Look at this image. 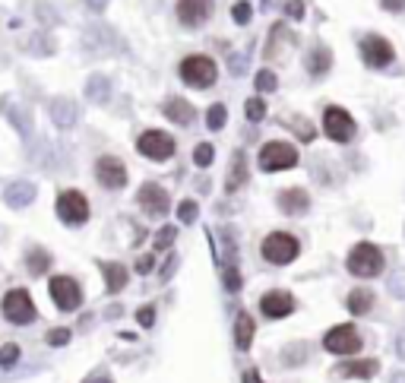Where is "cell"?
<instances>
[{
  "label": "cell",
  "mask_w": 405,
  "mask_h": 383,
  "mask_svg": "<svg viewBox=\"0 0 405 383\" xmlns=\"http://www.w3.org/2000/svg\"><path fill=\"white\" fill-rule=\"evenodd\" d=\"M260 254H263V260L272 266H288L294 256L301 254V244H298V238L288 232H272L263 238Z\"/></svg>",
  "instance_id": "7a4b0ae2"
},
{
  "label": "cell",
  "mask_w": 405,
  "mask_h": 383,
  "mask_svg": "<svg viewBox=\"0 0 405 383\" xmlns=\"http://www.w3.org/2000/svg\"><path fill=\"white\" fill-rule=\"evenodd\" d=\"M244 70H247V54H234V57H232V73L241 76Z\"/></svg>",
  "instance_id": "7bdbcfd3"
},
{
  "label": "cell",
  "mask_w": 405,
  "mask_h": 383,
  "mask_svg": "<svg viewBox=\"0 0 405 383\" xmlns=\"http://www.w3.org/2000/svg\"><path fill=\"white\" fill-rule=\"evenodd\" d=\"M136 203L143 206L146 216H165L168 206H171V200H168L165 187H158V184H143L140 187V194H136Z\"/></svg>",
  "instance_id": "7c38bea8"
},
{
  "label": "cell",
  "mask_w": 405,
  "mask_h": 383,
  "mask_svg": "<svg viewBox=\"0 0 405 383\" xmlns=\"http://www.w3.org/2000/svg\"><path fill=\"white\" fill-rule=\"evenodd\" d=\"M393 352H396L399 358L405 361V330H399V333H396V339H393Z\"/></svg>",
  "instance_id": "ee69618b"
},
{
  "label": "cell",
  "mask_w": 405,
  "mask_h": 383,
  "mask_svg": "<svg viewBox=\"0 0 405 383\" xmlns=\"http://www.w3.org/2000/svg\"><path fill=\"white\" fill-rule=\"evenodd\" d=\"M86 48L89 51H120L124 48V41L117 38V32L108 29V26H89L83 35Z\"/></svg>",
  "instance_id": "5bb4252c"
},
{
  "label": "cell",
  "mask_w": 405,
  "mask_h": 383,
  "mask_svg": "<svg viewBox=\"0 0 405 383\" xmlns=\"http://www.w3.org/2000/svg\"><path fill=\"white\" fill-rule=\"evenodd\" d=\"M348 272L358 279H374L383 272V250L377 247V244H368V241H361V244H355L352 254H348L346 260Z\"/></svg>",
  "instance_id": "6da1fadb"
},
{
  "label": "cell",
  "mask_w": 405,
  "mask_h": 383,
  "mask_svg": "<svg viewBox=\"0 0 405 383\" xmlns=\"http://www.w3.org/2000/svg\"><path fill=\"white\" fill-rule=\"evenodd\" d=\"M35 7H38V19H41V23H51V26H57L60 23V16H57V10L51 7V3H48V0H35Z\"/></svg>",
  "instance_id": "836d02e7"
},
{
  "label": "cell",
  "mask_w": 405,
  "mask_h": 383,
  "mask_svg": "<svg viewBox=\"0 0 405 383\" xmlns=\"http://www.w3.org/2000/svg\"><path fill=\"white\" fill-rule=\"evenodd\" d=\"M298 165V149L292 143H266L260 149V168L263 171H285V168H294Z\"/></svg>",
  "instance_id": "8992f818"
},
{
  "label": "cell",
  "mask_w": 405,
  "mask_h": 383,
  "mask_svg": "<svg viewBox=\"0 0 405 383\" xmlns=\"http://www.w3.org/2000/svg\"><path fill=\"white\" fill-rule=\"evenodd\" d=\"M330 60H332V54L326 51V48H314V51L308 54V70L314 76H323L326 70H330Z\"/></svg>",
  "instance_id": "83f0119b"
},
{
  "label": "cell",
  "mask_w": 405,
  "mask_h": 383,
  "mask_svg": "<svg viewBox=\"0 0 405 383\" xmlns=\"http://www.w3.org/2000/svg\"><path fill=\"white\" fill-rule=\"evenodd\" d=\"M244 114H247V120H263L266 118V102L263 98H247V105H244Z\"/></svg>",
  "instance_id": "1f68e13d"
},
{
  "label": "cell",
  "mask_w": 405,
  "mask_h": 383,
  "mask_svg": "<svg viewBox=\"0 0 405 383\" xmlns=\"http://www.w3.org/2000/svg\"><path fill=\"white\" fill-rule=\"evenodd\" d=\"M95 174H98V180H102V187H108V190H120L124 184H127V168L120 165L114 156L98 158V162H95Z\"/></svg>",
  "instance_id": "4fadbf2b"
},
{
  "label": "cell",
  "mask_w": 405,
  "mask_h": 383,
  "mask_svg": "<svg viewBox=\"0 0 405 383\" xmlns=\"http://www.w3.org/2000/svg\"><path fill=\"white\" fill-rule=\"evenodd\" d=\"M361 57H364L368 67H386V64L396 60V51H393V45L383 35H364V41H361Z\"/></svg>",
  "instance_id": "8fae6325"
},
{
  "label": "cell",
  "mask_w": 405,
  "mask_h": 383,
  "mask_svg": "<svg viewBox=\"0 0 405 383\" xmlns=\"http://www.w3.org/2000/svg\"><path fill=\"white\" fill-rule=\"evenodd\" d=\"M254 317L244 314L241 310L238 320H234V342H238V348H250V342H254Z\"/></svg>",
  "instance_id": "d4e9b609"
},
{
  "label": "cell",
  "mask_w": 405,
  "mask_h": 383,
  "mask_svg": "<svg viewBox=\"0 0 405 383\" xmlns=\"http://www.w3.org/2000/svg\"><path fill=\"white\" fill-rule=\"evenodd\" d=\"M178 218L184 222V225H190V222H194V218H196V203H194V200H184V203L178 206Z\"/></svg>",
  "instance_id": "f35d334b"
},
{
  "label": "cell",
  "mask_w": 405,
  "mask_h": 383,
  "mask_svg": "<svg viewBox=\"0 0 405 383\" xmlns=\"http://www.w3.org/2000/svg\"><path fill=\"white\" fill-rule=\"evenodd\" d=\"M377 371H380V361L361 358V361H346V364H339L336 374L339 377H348V380H370Z\"/></svg>",
  "instance_id": "ffe728a7"
},
{
  "label": "cell",
  "mask_w": 405,
  "mask_h": 383,
  "mask_svg": "<svg viewBox=\"0 0 405 383\" xmlns=\"http://www.w3.org/2000/svg\"><path fill=\"white\" fill-rule=\"evenodd\" d=\"M89 383H111V380H108V377H102V380H89Z\"/></svg>",
  "instance_id": "f5cc1de1"
},
{
  "label": "cell",
  "mask_w": 405,
  "mask_h": 383,
  "mask_svg": "<svg viewBox=\"0 0 405 383\" xmlns=\"http://www.w3.org/2000/svg\"><path fill=\"white\" fill-rule=\"evenodd\" d=\"M0 111H3V118H7L23 136L32 133V111H29V108H23V105H16L13 95H3V98H0Z\"/></svg>",
  "instance_id": "e0dca14e"
},
{
  "label": "cell",
  "mask_w": 405,
  "mask_h": 383,
  "mask_svg": "<svg viewBox=\"0 0 405 383\" xmlns=\"http://www.w3.org/2000/svg\"><path fill=\"white\" fill-rule=\"evenodd\" d=\"M86 7H89L92 13H102V10L108 7V0H86Z\"/></svg>",
  "instance_id": "c3c4849f"
},
{
  "label": "cell",
  "mask_w": 405,
  "mask_h": 383,
  "mask_svg": "<svg viewBox=\"0 0 405 383\" xmlns=\"http://www.w3.org/2000/svg\"><path fill=\"white\" fill-rule=\"evenodd\" d=\"M26 263H29L32 276H41V272L48 270V263H51V254H45V250H32V254L26 256Z\"/></svg>",
  "instance_id": "f1b7e54d"
},
{
  "label": "cell",
  "mask_w": 405,
  "mask_h": 383,
  "mask_svg": "<svg viewBox=\"0 0 405 383\" xmlns=\"http://www.w3.org/2000/svg\"><path fill=\"white\" fill-rule=\"evenodd\" d=\"M225 286H228V292H238V288H241V276H238V270H234V266H228V270H225Z\"/></svg>",
  "instance_id": "b9f144b4"
},
{
  "label": "cell",
  "mask_w": 405,
  "mask_h": 383,
  "mask_svg": "<svg viewBox=\"0 0 405 383\" xmlns=\"http://www.w3.org/2000/svg\"><path fill=\"white\" fill-rule=\"evenodd\" d=\"M279 209L285 216H304L310 209V194L304 187H288L279 194Z\"/></svg>",
  "instance_id": "d6986e66"
},
{
  "label": "cell",
  "mask_w": 405,
  "mask_h": 383,
  "mask_svg": "<svg viewBox=\"0 0 405 383\" xmlns=\"http://www.w3.org/2000/svg\"><path fill=\"white\" fill-rule=\"evenodd\" d=\"M3 200H7V206H13V209H23V206H29L32 200H35V184H32V180H13V184L3 190Z\"/></svg>",
  "instance_id": "44dd1931"
},
{
  "label": "cell",
  "mask_w": 405,
  "mask_h": 383,
  "mask_svg": "<svg viewBox=\"0 0 405 383\" xmlns=\"http://www.w3.org/2000/svg\"><path fill=\"white\" fill-rule=\"evenodd\" d=\"M16 361H19V346L7 342V346L0 348V364H3V368H10V364H16Z\"/></svg>",
  "instance_id": "8d00e7d4"
},
{
  "label": "cell",
  "mask_w": 405,
  "mask_h": 383,
  "mask_svg": "<svg viewBox=\"0 0 405 383\" xmlns=\"http://www.w3.org/2000/svg\"><path fill=\"white\" fill-rule=\"evenodd\" d=\"M86 98L89 102H95V105H102V102H108L111 98V80L102 73L89 76V83H86Z\"/></svg>",
  "instance_id": "cb8c5ba5"
},
{
  "label": "cell",
  "mask_w": 405,
  "mask_h": 383,
  "mask_svg": "<svg viewBox=\"0 0 405 383\" xmlns=\"http://www.w3.org/2000/svg\"><path fill=\"white\" fill-rule=\"evenodd\" d=\"M136 149L143 152L152 162H165L174 156V136H168L165 130H146L140 140H136Z\"/></svg>",
  "instance_id": "52a82bcc"
},
{
  "label": "cell",
  "mask_w": 405,
  "mask_h": 383,
  "mask_svg": "<svg viewBox=\"0 0 405 383\" xmlns=\"http://www.w3.org/2000/svg\"><path fill=\"white\" fill-rule=\"evenodd\" d=\"M323 130H326V136L336 140V143H352L358 127H355V118L346 111V108L330 105L326 111H323Z\"/></svg>",
  "instance_id": "5b68a950"
},
{
  "label": "cell",
  "mask_w": 405,
  "mask_h": 383,
  "mask_svg": "<svg viewBox=\"0 0 405 383\" xmlns=\"http://www.w3.org/2000/svg\"><path fill=\"white\" fill-rule=\"evenodd\" d=\"M260 310L266 317H270V320H282V317H288L294 310V298L288 292H266L260 298Z\"/></svg>",
  "instance_id": "2e32d148"
},
{
  "label": "cell",
  "mask_w": 405,
  "mask_h": 383,
  "mask_svg": "<svg viewBox=\"0 0 405 383\" xmlns=\"http://www.w3.org/2000/svg\"><path fill=\"white\" fill-rule=\"evenodd\" d=\"M48 114H51V120L57 124L60 130H70L76 120H79V105H76L73 98H67V95H57V98L48 102Z\"/></svg>",
  "instance_id": "9a60e30c"
},
{
  "label": "cell",
  "mask_w": 405,
  "mask_h": 383,
  "mask_svg": "<svg viewBox=\"0 0 405 383\" xmlns=\"http://www.w3.org/2000/svg\"><path fill=\"white\" fill-rule=\"evenodd\" d=\"M51 298L60 310H76L83 304V292H79V282L70 276H54L51 279Z\"/></svg>",
  "instance_id": "30bf717a"
},
{
  "label": "cell",
  "mask_w": 405,
  "mask_h": 383,
  "mask_svg": "<svg viewBox=\"0 0 405 383\" xmlns=\"http://www.w3.org/2000/svg\"><path fill=\"white\" fill-rule=\"evenodd\" d=\"M386 292H390L393 298L405 301V270H393V276L386 279Z\"/></svg>",
  "instance_id": "f546056e"
},
{
  "label": "cell",
  "mask_w": 405,
  "mask_h": 383,
  "mask_svg": "<svg viewBox=\"0 0 405 383\" xmlns=\"http://www.w3.org/2000/svg\"><path fill=\"white\" fill-rule=\"evenodd\" d=\"M244 383H260V374H256V371H247V374H244Z\"/></svg>",
  "instance_id": "f907efd6"
},
{
  "label": "cell",
  "mask_w": 405,
  "mask_h": 383,
  "mask_svg": "<svg viewBox=\"0 0 405 383\" xmlns=\"http://www.w3.org/2000/svg\"><path fill=\"white\" fill-rule=\"evenodd\" d=\"M102 272H105V279H108V292H120V288L127 286V266L102 263Z\"/></svg>",
  "instance_id": "484cf974"
},
{
  "label": "cell",
  "mask_w": 405,
  "mask_h": 383,
  "mask_svg": "<svg viewBox=\"0 0 405 383\" xmlns=\"http://www.w3.org/2000/svg\"><path fill=\"white\" fill-rule=\"evenodd\" d=\"M165 118L174 120V124H180V127H187V124H194L196 111L190 102H184V98H168L165 102Z\"/></svg>",
  "instance_id": "7402d4cb"
},
{
  "label": "cell",
  "mask_w": 405,
  "mask_h": 383,
  "mask_svg": "<svg viewBox=\"0 0 405 383\" xmlns=\"http://www.w3.org/2000/svg\"><path fill=\"white\" fill-rule=\"evenodd\" d=\"M3 314H7L10 324H32L35 320V304H32L29 292L26 288H13V292H7V298H3Z\"/></svg>",
  "instance_id": "ba28073f"
},
{
  "label": "cell",
  "mask_w": 405,
  "mask_h": 383,
  "mask_svg": "<svg viewBox=\"0 0 405 383\" xmlns=\"http://www.w3.org/2000/svg\"><path fill=\"white\" fill-rule=\"evenodd\" d=\"M390 383H405V371H396V374L390 377Z\"/></svg>",
  "instance_id": "816d5d0a"
},
{
  "label": "cell",
  "mask_w": 405,
  "mask_h": 383,
  "mask_svg": "<svg viewBox=\"0 0 405 383\" xmlns=\"http://www.w3.org/2000/svg\"><path fill=\"white\" fill-rule=\"evenodd\" d=\"M346 308L352 310L355 317L370 314V310H374V292H370V288H352L346 298Z\"/></svg>",
  "instance_id": "603a6c76"
},
{
  "label": "cell",
  "mask_w": 405,
  "mask_h": 383,
  "mask_svg": "<svg viewBox=\"0 0 405 383\" xmlns=\"http://www.w3.org/2000/svg\"><path fill=\"white\" fill-rule=\"evenodd\" d=\"M288 16H292V19H301V16H304V3H301V0H288Z\"/></svg>",
  "instance_id": "bcb514c9"
},
{
  "label": "cell",
  "mask_w": 405,
  "mask_h": 383,
  "mask_svg": "<svg viewBox=\"0 0 405 383\" xmlns=\"http://www.w3.org/2000/svg\"><path fill=\"white\" fill-rule=\"evenodd\" d=\"M247 180V158H244V152H234V162H232V174H228L225 187L228 190H238L241 184Z\"/></svg>",
  "instance_id": "4316f807"
},
{
  "label": "cell",
  "mask_w": 405,
  "mask_h": 383,
  "mask_svg": "<svg viewBox=\"0 0 405 383\" xmlns=\"http://www.w3.org/2000/svg\"><path fill=\"white\" fill-rule=\"evenodd\" d=\"M29 51H35V54H51L54 51V41H51V35H45V32H35V35L29 38Z\"/></svg>",
  "instance_id": "4dcf8cb0"
},
{
  "label": "cell",
  "mask_w": 405,
  "mask_h": 383,
  "mask_svg": "<svg viewBox=\"0 0 405 383\" xmlns=\"http://www.w3.org/2000/svg\"><path fill=\"white\" fill-rule=\"evenodd\" d=\"M250 13H254V7H250V3H234V7H232V16H234V23H238V26H247L250 23Z\"/></svg>",
  "instance_id": "74e56055"
},
{
  "label": "cell",
  "mask_w": 405,
  "mask_h": 383,
  "mask_svg": "<svg viewBox=\"0 0 405 383\" xmlns=\"http://www.w3.org/2000/svg\"><path fill=\"white\" fill-rule=\"evenodd\" d=\"M174 234H178V228L174 225H165L162 232H158V238H156V247L158 250H165V247H171V241H174Z\"/></svg>",
  "instance_id": "ab89813d"
},
{
  "label": "cell",
  "mask_w": 405,
  "mask_h": 383,
  "mask_svg": "<svg viewBox=\"0 0 405 383\" xmlns=\"http://www.w3.org/2000/svg\"><path fill=\"white\" fill-rule=\"evenodd\" d=\"M256 89H260V92H272V89H279L276 73H272V70H260V73H256Z\"/></svg>",
  "instance_id": "d590c367"
},
{
  "label": "cell",
  "mask_w": 405,
  "mask_h": 383,
  "mask_svg": "<svg viewBox=\"0 0 405 383\" xmlns=\"http://www.w3.org/2000/svg\"><path fill=\"white\" fill-rule=\"evenodd\" d=\"M152 263H156L152 256H140V263H136V270H140V272H149V270H152Z\"/></svg>",
  "instance_id": "681fc988"
},
{
  "label": "cell",
  "mask_w": 405,
  "mask_h": 383,
  "mask_svg": "<svg viewBox=\"0 0 405 383\" xmlns=\"http://www.w3.org/2000/svg\"><path fill=\"white\" fill-rule=\"evenodd\" d=\"M225 118H228L225 105H212L209 114H206V124H209V130H222L225 127Z\"/></svg>",
  "instance_id": "d6a6232c"
},
{
  "label": "cell",
  "mask_w": 405,
  "mask_h": 383,
  "mask_svg": "<svg viewBox=\"0 0 405 383\" xmlns=\"http://www.w3.org/2000/svg\"><path fill=\"white\" fill-rule=\"evenodd\" d=\"M361 346H364V339H361V333L355 330L352 324L332 326V330L323 336V348L332 355H358Z\"/></svg>",
  "instance_id": "277c9868"
},
{
  "label": "cell",
  "mask_w": 405,
  "mask_h": 383,
  "mask_svg": "<svg viewBox=\"0 0 405 383\" xmlns=\"http://www.w3.org/2000/svg\"><path fill=\"white\" fill-rule=\"evenodd\" d=\"M67 342H70V330H64V326L48 333V346H67Z\"/></svg>",
  "instance_id": "60d3db41"
},
{
  "label": "cell",
  "mask_w": 405,
  "mask_h": 383,
  "mask_svg": "<svg viewBox=\"0 0 405 383\" xmlns=\"http://www.w3.org/2000/svg\"><path fill=\"white\" fill-rule=\"evenodd\" d=\"M57 216L67 225H83L86 218H89V200L79 190H64L57 200Z\"/></svg>",
  "instance_id": "9c48e42d"
},
{
  "label": "cell",
  "mask_w": 405,
  "mask_h": 383,
  "mask_svg": "<svg viewBox=\"0 0 405 383\" xmlns=\"http://www.w3.org/2000/svg\"><path fill=\"white\" fill-rule=\"evenodd\" d=\"M216 60L206 57V54H190V57L180 60V80L187 86H194V89H209L212 83H216Z\"/></svg>",
  "instance_id": "3957f363"
},
{
  "label": "cell",
  "mask_w": 405,
  "mask_h": 383,
  "mask_svg": "<svg viewBox=\"0 0 405 383\" xmlns=\"http://www.w3.org/2000/svg\"><path fill=\"white\" fill-rule=\"evenodd\" d=\"M212 156H216V149H212L209 143H200V146L194 149V165L209 168V165H212Z\"/></svg>",
  "instance_id": "e575fe53"
},
{
  "label": "cell",
  "mask_w": 405,
  "mask_h": 383,
  "mask_svg": "<svg viewBox=\"0 0 405 383\" xmlns=\"http://www.w3.org/2000/svg\"><path fill=\"white\" fill-rule=\"evenodd\" d=\"M383 7L390 10V13H402V10H405V0H383Z\"/></svg>",
  "instance_id": "7dc6e473"
},
{
  "label": "cell",
  "mask_w": 405,
  "mask_h": 383,
  "mask_svg": "<svg viewBox=\"0 0 405 383\" xmlns=\"http://www.w3.org/2000/svg\"><path fill=\"white\" fill-rule=\"evenodd\" d=\"M136 320H140V324H143V326H152V324H156V310H152V308H140V314H136Z\"/></svg>",
  "instance_id": "f6af8a7d"
},
{
  "label": "cell",
  "mask_w": 405,
  "mask_h": 383,
  "mask_svg": "<svg viewBox=\"0 0 405 383\" xmlns=\"http://www.w3.org/2000/svg\"><path fill=\"white\" fill-rule=\"evenodd\" d=\"M178 16L184 26H202L212 16V0H178Z\"/></svg>",
  "instance_id": "ac0fdd59"
}]
</instances>
